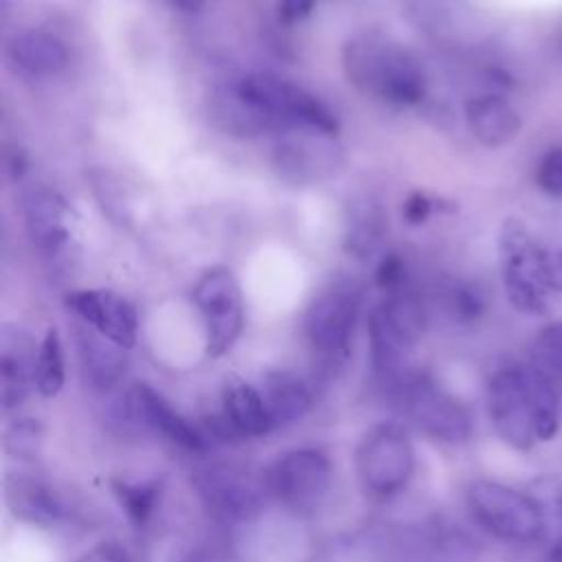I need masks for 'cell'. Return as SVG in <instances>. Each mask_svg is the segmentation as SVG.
Listing matches in <instances>:
<instances>
[{"instance_id": "10", "label": "cell", "mask_w": 562, "mask_h": 562, "mask_svg": "<svg viewBox=\"0 0 562 562\" xmlns=\"http://www.w3.org/2000/svg\"><path fill=\"white\" fill-rule=\"evenodd\" d=\"M413 446L404 430L395 424H380L371 428L358 446V479L364 492L378 501L402 492L413 474Z\"/></svg>"}, {"instance_id": "7", "label": "cell", "mask_w": 562, "mask_h": 562, "mask_svg": "<svg viewBox=\"0 0 562 562\" xmlns=\"http://www.w3.org/2000/svg\"><path fill=\"white\" fill-rule=\"evenodd\" d=\"M468 507L476 522L501 540L529 544L547 533L544 507L512 485L474 481L468 487Z\"/></svg>"}, {"instance_id": "32", "label": "cell", "mask_w": 562, "mask_h": 562, "mask_svg": "<svg viewBox=\"0 0 562 562\" xmlns=\"http://www.w3.org/2000/svg\"><path fill=\"white\" fill-rule=\"evenodd\" d=\"M404 281V261L397 257V252H389L380 259L375 268V285L384 292L402 288Z\"/></svg>"}, {"instance_id": "17", "label": "cell", "mask_w": 562, "mask_h": 562, "mask_svg": "<svg viewBox=\"0 0 562 562\" xmlns=\"http://www.w3.org/2000/svg\"><path fill=\"white\" fill-rule=\"evenodd\" d=\"M37 351L33 338L18 325H2L0 329V389L2 406L11 411L24 402L29 389L35 386Z\"/></svg>"}, {"instance_id": "30", "label": "cell", "mask_w": 562, "mask_h": 562, "mask_svg": "<svg viewBox=\"0 0 562 562\" xmlns=\"http://www.w3.org/2000/svg\"><path fill=\"white\" fill-rule=\"evenodd\" d=\"M450 312L454 314V318L470 323V321H476L485 312V301L476 288L459 285L450 294Z\"/></svg>"}, {"instance_id": "14", "label": "cell", "mask_w": 562, "mask_h": 562, "mask_svg": "<svg viewBox=\"0 0 562 562\" xmlns=\"http://www.w3.org/2000/svg\"><path fill=\"white\" fill-rule=\"evenodd\" d=\"M66 307L99 334L123 349H132L138 336V316L130 301L112 290H77L64 296Z\"/></svg>"}, {"instance_id": "21", "label": "cell", "mask_w": 562, "mask_h": 562, "mask_svg": "<svg viewBox=\"0 0 562 562\" xmlns=\"http://www.w3.org/2000/svg\"><path fill=\"white\" fill-rule=\"evenodd\" d=\"M4 496L11 514L18 520L42 529L57 525L66 509L53 487L26 474L9 476L4 483Z\"/></svg>"}, {"instance_id": "8", "label": "cell", "mask_w": 562, "mask_h": 562, "mask_svg": "<svg viewBox=\"0 0 562 562\" xmlns=\"http://www.w3.org/2000/svg\"><path fill=\"white\" fill-rule=\"evenodd\" d=\"M393 397L400 413L426 437L459 443L472 432L468 408L437 386L428 375L404 373L393 380Z\"/></svg>"}, {"instance_id": "26", "label": "cell", "mask_w": 562, "mask_h": 562, "mask_svg": "<svg viewBox=\"0 0 562 562\" xmlns=\"http://www.w3.org/2000/svg\"><path fill=\"white\" fill-rule=\"evenodd\" d=\"M64 386V351L55 327H50L40 342L37 367H35V389L44 397H53Z\"/></svg>"}, {"instance_id": "20", "label": "cell", "mask_w": 562, "mask_h": 562, "mask_svg": "<svg viewBox=\"0 0 562 562\" xmlns=\"http://www.w3.org/2000/svg\"><path fill=\"white\" fill-rule=\"evenodd\" d=\"M384 233L386 215L382 204L369 193L349 198L345 213L342 250L358 261H369L378 255Z\"/></svg>"}, {"instance_id": "38", "label": "cell", "mask_w": 562, "mask_h": 562, "mask_svg": "<svg viewBox=\"0 0 562 562\" xmlns=\"http://www.w3.org/2000/svg\"><path fill=\"white\" fill-rule=\"evenodd\" d=\"M189 562H213V560H209V558H202V555H193Z\"/></svg>"}, {"instance_id": "29", "label": "cell", "mask_w": 562, "mask_h": 562, "mask_svg": "<svg viewBox=\"0 0 562 562\" xmlns=\"http://www.w3.org/2000/svg\"><path fill=\"white\" fill-rule=\"evenodd\" d=\"M536 184L549 198H562V145L549 147L536 165Z\"/></svg>"}, {"instance_id": "23", "label": "cell", "mask_w": 562, "mask_h": 562, "mask_svg": "<svg viewBox=\"0 0 562 562\" xmlns=\"http://www.w3.org/2000/svg\"><path fill=\"white\" fill-rule=\"evenodd\" d=\"M272 426H285L301 419L312 406V391L292 371L274 369L263 375L261 393Z\"/></svg>"}, {"instance_id": "19", "label": "cell", "mask_w": 562, "mask_h": 562, "mask_svg": "<svg viewBox=\"0 0 562 562\" xmlns=\"http://www.w3.org/2000/svg\"><path fill=\"white\" fill-rule=\"evenodd\" d=\"M463 114L472 136L485 147L509 145L522 127L516 108L505 97L492 92L470 97L463 105Z\"/></svg>"}, {"instance_id": "39", "label": "cell", "mask_w": 562, "mask_h": 562, "mask_svg": "<svg viewBox=\"0 0 562 562\" xmlns=\"http://www.w3.org/2000/svg\"><path fill=\"white\" fill-rule=\"evenodd\" d=\"M558 48H560V55H562V31H560V42H558Z\"/></svg>"}, {"instance_id": "28", "label": "cell", "mask_w": 562, "mask_h": 562, "mask_svg": "<svg viewBox=\"0 0 562 562\" xmlns=\"http://www.w3.org/2000/svg\"><path fill=\"white\" fill-rule=\"evenodd\" d=\"M42 446V426L37 419H15L4 430V448L18 459H33Z\"/></svg>"}, {"instance_id": "22", "label": "cell", "mask_w": 562, "mask_h": 562, "mask_svg": "<svg viewBox=\"0 0 562 562\" xmlns=\"http://www.w3.org/2000/svg\"><path fill=\"white\" fill-rule=\"evenodd\" d=\"M77 347L86 380L94 389H110L125 373V349L88 323L77 327Z\"/></svg>"}, {"instance_id": "37", "label": "cell", "mask_w": 562, "mask_h": 562, "mask_svg": "<svg viewBox=\"0 0 562 562\" xmlns=\"http://www.w3.org/2000/svg\"><path fill=\"white\" fill-rule=\"evenodd\" d=\"M162 2L169 4L171 9L184 11V13H193V11H198L204 4V0H162Z\"/></svg>"}, {"instance_id": "4", "label": "cell", "mask_w": 562, "mask_h": 562, "mask_svg": "<svg viewBox=\"0 0 562 562\" xmlns=\"http://www.w3.org/2000/svg\"><path fill=\"white\" fill-rule=\"evenodd\" d=\"M235 92L277 130L307 127L334 136L340 132L336 114L310 90L272 72H248L235 83Z\"/></svg>"}, {"instance_id": "2", "label": "cell", "mask_w": 562, "mask_h": 562, "mask_svg": "<svg viewBox=\"0 0 562 562\" xmlns=\"http://www.w3.org/2000/svg\"><path fill=\"white\" fill-rule=\"evenodd\" d=\"M347 81L362 94L391 105H417L426 79L417 61L395 42L378 33L353 35L342 46Z\"/></svg>"}, {"instance_id": "18", "label": "cell", "mask_w": 562, "mask_h": 562, "mask_svg": "<svg viewBox=\"0 0 562 562\" xmlns=\"http://www.w3.org/2000/svg\"><path fill=\"white\" fill-rule=\"evenodd\" d=\"M7 64L31 79L55 77L68 66V50L59 37L46 31H20L4 46Z\"/></svg>"}, {"instance_id": "25", "label": "cell", "mask_w": 562, "mask_h": 562, "mask_svg": "<svg viewBox=\"0 0 562 562\" xmlns=\"http://www.w3.org/2000/svg\"><path fill=\"white\" fill-rule=\"evenodd\" d=\"M112 492H114L119 505L123 507V512L130 516V520L140 527L149 520V516L156 509V503L160 498V479L140 481V483L114 479Z\"/></svg>"}, {"instance_id": "11", "label": "cell", "mask_w": 562, "mask_h": 562, "mask_svg": "<svg viewBox=\"0 0 562 562\" xmlns=\"http://www.w3.org/2000/svg\"><path fill=\"white\" fill-rule=\"evenodd\" d=\"M193 303L204 321L206 353L224 356L244 327V299L233 270L226 266L204 270L193 285Z\"/></svg>"}, {"instance_id": "31", "label": "cell", "mask_w": 562, "mask_h": 562, "mask_svg": "<svg viewBox=\"0 0 562 562\" xmlns=\"http://www.w3.org/2000/svg\"><path fill=\"white\" fill-rule=\"evenodd\" d=\"M542 277L549 292L562 294V239L542 244Z\"/></svg>"}, {"instance_id": "15", "label": "cell", "mask_w": 562, "mask_h": 562, "mask_svg": "<svg viewBox=\"0 0 562 562\" xmlns=\"http://www.w3.org/2000/svg\"><path fill=\"white\" fill-rule=\"evenodd\" d=\"M224 411L209 422L211 430L222 439H246L263 437L274 426L270 422L261 393L248 382L231 375L222 393Z\"/></svg>"}, {"instance_id": "12", "label": "cell", "mask_w": 562, "mask_h": 562, "mask_svg": "<svg viewBox=\"0 0 562 562\" xmlns=\"http://www.w3.org/2000/svg\"><path fill=\"white\" fill-rule=\"evenodd\" d=\"M331 483L329 459L321 450H292L263 474V487L294 514H314Z\"/></svg>"}, {"instance_id": "33", "label": "cell", "mask_w": 562, "mask_h": 562, "mask_svg": "<svg viewBox=\"0 0 562 562\" xmlns=\"http://www.w3.org/2000/svg\"><path fill=\"white\" fill-rule=\"evenodd\" d=\"M432 209H435V200L428 198V195L422 193V191H415V193H411V195L406 198V202H404V206H402V217H404L406 224L419 226V224H424V222L430 217Z\"/></svg>"}, {"instance_id": "13", "label": "cell", "mask_w": 562, "mask_h": 562, "mask_svg": "<svg viewBox=\"0 0 562 562\" xmlns=\"http://www.w3.org/2000/svg\"><path fill=\"white\" fill-rule=\"evenodd\" d=\"M272 165L288 184L307 187L334 173L340 165V151L334 145V136L307 127H292L277 140Z\"/></svg>"}, {"instance_id": "24", "label": "cell", "mask_w": 562, "mask_h": 562, "mask_svg": "<svg viewBox=\"0 0 562 562\" xmlns=\"http://www.w3.org/2000/svg\"><path fill=\"white\" fill-rule=\"evenodd\" d=\"M244 474L246 472H237L233 468L209 470L202 481V494L217 512L235 518H246L257 512L259 494L244 479Z\"/></svg>"}, {"instance_id": "6", "label": "cell", "mask_w": 562, "mask_h": 562, "mask_svg": "<svg viewBox=\"0 0 562 562\" xmlns=\"http://www.w3.org/2000/svg\"><path fill=\"white\" fill-rule=\"evenodd\" d=\"M424 307L415 294L404 292L402 288L386 292L369 314L373 371L389 380L400 378L411 349L424 334Z\"/></svg>"}, {"instance_id": "34", "label": "cell", "mask_w": 562, "mask_h": 562, "mask_svg": "<svg viewBox=\"0 0 562 562\" xmlns=\"http://www.w3.org/2000/svg\"><path fill=\"white\" fill-rule=\"evenodd\" d=\"M316 7V0H279L277 2V20L285 26H292L305 20Z\"/></svg>"}, {"instance_id": "36", "label": "cell", "mask_w": 562, "mask_h": 562, "mask_svg": "<svg viewBox=\"0 0 562 562\" xmlns=\"http://www.w3.org/2000/svg\"><path fill=\"white\" fill-rule=\"evenodd\" d=\"M553 514H555V536L547 544V562H562V492L553 498Z\"/></svg>"}, {"instance_id": "9", "label": "cell", "mask_w": 562, "mask_h": 562, "mask_svg": "<svg viewBox=\"0 0 562 562\" xmlns=\"http://www.w3.org/2000/svg\"><path fill=\"white\" fill-rule=\"evenodd\" d=\"M20 204L29 237L46 270L55 277L70 274L77 259V246L66 198L57 189L33 184L22 193Z\"/></svg>"}, {"instance_id": "1", "label": "cell", "mask_w": 562, "mask_h": 562, "mask_svg": "<svg viewBox=\"0 0 562 562\" xmlns=\"http://www.w3.org/2000/svg\"><path fill=\"white\" fill-rule=\"evenodd\" d=\"M487 413L498 437L516 450L551 441L560 428L553 380L533 364H509L490 378Z\"/></svg>"}, {"instance_id": "5", "label": "cell", "mask_w": 562, "mask_h": 562, "mask_svg": "<svg viewBox=\"0 0 562 562\" xmlns=\"http://www.w3.org/2000/svg\"><path fill=\"white\" fill-rule=\"evenodd\" d=\"M498 268L507 301L525 316L549 312V290L542 277V241L520 217H505L496 237Z\"/></svg>"}, {"instance_id": "27", "label": "cell", "mask_w": 562, "mask_h": 562, "mask_svg": "<svg viewBox=\"0 0 562 562\" xmlns=\"http://www.w3.org/2000/svg\"><path fill=\"white\" fill-rule=\"evenodd\" d=\"M531 364L551 380L562 378V318L544 325L531 342Z\"/></svg>"}, {"instance_id": "16", "label": "cell", "mask_w": 562, "mask_h": 562, "mask_svg": "<svg viewBox=\"0 0 562 562\" xmlns=\"http://www.w3.org/2000/svg\"><path fill=\"white\" fill-rule=\"evenodd\" d=\"M127 408L143 426L165 437L173 446L189 452H202L206 448V437L198 428H193L184 417H180L169 406V402L149 384L138 382L132 386L127 395Z\"/></svg>"}, {"instance_id": "3", "label": "cell", "mask_w": 562, "mask_h": 562, "mask_svg": "<svg viewBox=\"0 0 562 562\" xmlns=\"http://www.w3.org/2000/svg\"><path fill=\"white\" fill-rule=\"evenodd\" d=\"M362 299V283L342 277L323 288L307 305L303 316L305 338L325 371H336L347 362Z\"/></svg>"}, {"instance_id": "35", "label": "cell", "mask_w": 562, "mask_h": 562, "mask_svg": "<svg viewBox=\"0 0 562 562\" xmlns=\"http://www.w3.org/2000/svg\"><path fill=\"white\" fill-rule=\"evenodd\" d=\"M79 562H130L123 547L116 542H101L79 558Z\"/></svg>"}]
</instances>
